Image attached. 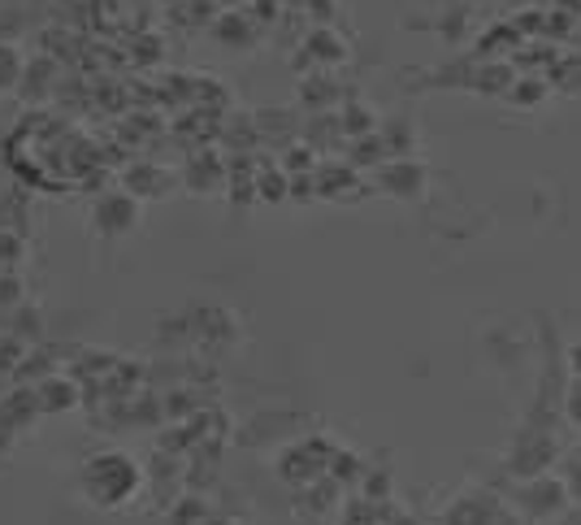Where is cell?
<instances>
[{
	"mask_svg": "<svg viewBox=\"0 0 581 525\" xmlns=\"http://www.w3.org/2000/svg\"><path fill=\"white\" fill-rule=\"evenodd\" d=\"M425 165H417V161H408V157H391L386 165H382V174H378V187L382 191H391V196H421L425 191Z\"/></svg>",
	"mask_w": 581,
	"mask_h": 525,
	"instance_id": "3957f363",
	"label": "cell"
},
{
	"mask_svg": "<svg viewBox=\"0 0 581 525\" xmlns=\"http://www.w3.org/2000/svg\"><path fill=\"white\" fill-rule=\"evenodd\" d=\"M100 483H104V491L96 496V504H100V509H113V504H122V500L135 496L139 474H135V465H131L126 457L109 452V457H96V461L87 465V474H83V487H87V491L100 487Z\"/></svg>",
	"mask_w": 581,
	"mask_h": 525,
	"instance_id": "6da1fadb",
	"label": "cell"
},
{
	"mask_svg": "<svg viewBox=\"0 0 581 525\" xmlns=\"http://www.w3.org/2000/svg\"><path fill=\"white\" fill-rule=\"evenodd\" d=\"M304 52H312L317 65H338V61H347V43H343L330 26H317V30L304 39Z\"/></svg>",
	"mask_w": 581,
	"mask_h": 525,
	"instance_id": "5b68a950",
	"label": "cell"
},
{
	"mask_svg": "<svg viewBox=\"0 0 581 525\" xmlns=\"http://www.w3.org/2000/svg\"><path fill=\"white\" fill-rule=\"evenodd\" d=\"M165 4H174V0H165Z\"/></svg>",
	"mask_w": 581,
	"mask_h": 525,
	"instance_id": "30bf717a",
	"label": "cell"
},
{
	"mask_svg": "<svg viewBox=\"0 0 581 525\" xmlns=\"http://www.w3.org/2000/svg\"><path fill=\"white\" fill-rule=\"evenodd\" d=\"M22 83V57L13 52L9 39H0V91H13Z\"/></svg>",
	"mask_w": 581,
	"mask_h": 525,
	"instance_id": "52a82bcc",
	"label": "cell"
},
{
	"mask_svg": "<svg viewBox=\"0 0 581 525\" xmlns=\"http://www.w3.org/2000/svg\"><path fill=\"white\" fill-rule=\"evenodd\" d=\"M91 222L100 226V235H126V230L139 222V204H135V196L113 191V196H104V200L96 204Z\"/></svg>",
	"mask_w": 581,
	"mask_h": 525,
	"instance_id": "277c9868",
	"label": "cell"
},
{
	"mask_svg": "<svg viewBox=\"0 0 581 525\" xmlns=\"http://www.w3.org/2000/svg\"><path fill=\"white\" fill-rule=\"evenodd\" d=\"M213 35H218V39H226V43H244V35H248V17L226 13V17L213 26Z\"/></svg>",
	"mask_w": 581,
	"mask_h": 525,
	"instance_id": "ba28073f",
	"label": "cell"
},
{
	"mask_svg": "<svg viewBox=\"0 0 581 525\" xmlns=\"http://www.w3.org/2000/svg\"><path fill=\"white\" fill-rule=\"evenodd\" d=\"M165 187H170V178L161 170H152V165H139L126 178V191H135V196H165Z\"/></svg>",
	"mask_w": 581,
	"mask_h": 525,
	"instance_id": "8992f818",
	"label": "cell"
},
{
	"mask_svg": "<svg viewBox=\"0 0 581 525\" xmlns=\"http://www.w3.org/2000/svg\"><path fill=\"white\" fill-rule=\"evenodd\" d=\"M565 413H569V422L581 426V374H578V383L565 387Z\"/></svg>",
	"mask_w": 581,
	"mask_h": 525,
	"instance_id": "9c48e42d",
	"label": "cell"
},
{
	"mask_svg": "<svg viewBox=\"0 0 581 525\" xmlns=\"http://www.w3.org/2000/svg\"><path fill=\"white\" fill-rule=\"evenodd\" d=\"M569 500H573V491L560 483V478H530L526 487H521V496H517V509L530 517V522H556V517H565L569 513Z\"/></svg>",
	"mask_w": 581,
	"mask_h": 525,
	"instance_id": "7a4b0ae2",
	"label": "cell"
}]
</instances>
